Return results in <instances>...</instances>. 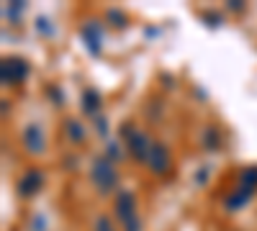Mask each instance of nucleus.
<instances>
[{"mask_svg": "<svg viewBox=\"0 0 257 231\" xmlns=\"http://www.w3.org/2000/svg\"><path fill=\"white\" fill-rule=\"evenodd\" d=\"M167 164H170L167 149H165L162 144H155V146H152V170H157V172H165V170H167Z\"/></svg>", "mask_w": 257, "mask_h": 231, "instance_id": "obj_4", "label": "nucleus"}, {"mask_svg": "<svg viewBox=\"0 0 257 231\" xmlns=\"http://www.w3.org/2000/svg\"><path fill=\"white\" fill-rule=\"evenodd\" d=\"M41 172L39 170H31V172H26V177L21 180V193L24 195H31V193H36L39 190V185H41Z\"/></svg>", "mask_w": 257, "mask_h": 231, "instance_id": "obj_3", "label": "nucleus"}, {"mask_svg": "<svg viewBox=\"0 0 257 231\" xmlns=\"http://www.w3.org/2000/svg\"><path fill=\"white\" fill-rule=\"evenodd\" d=\"M26 146H29V152L34 149V152H41V149H44V134H41V129H39V126L36 123H31L29 126V129H26Z\"/></svg>", "mask_w": 257, "mask_h": 231, "instance_id": "obj_1", "label": "nucleus"}, {"mask_svg": "<svg viewBox=\"0 0 257 231\" xmlns=\"http://www.w3.org/2000/svg\"><path fill=\"white\" fill-rule=\"evenodd\" d=\"M67 126H70V134H75V139H82V131H80V129H77V126H80V123H77V121H70V123H67Z\"/></svg>", "mask_w": 257, "mask_h": 231, "instance_id": "obj_6", "label": "nucleus"}, {"mask_svg": "<svg viewBox=\"0 0 257 231\" xmlns=\"http://www.w3.org/2000/svg\"><path fill=\"white\" fill-rule=\"evenodd\" d=\"M95 180H98V185L103 187V190H108V187L116 182V175H113V170H111L108 162H100V164L95 167Z\"/></svg>", "mask_w": 257, "mask_h": 231, "instance_id": "obj_2", "label": "nucleus"}, {"mask_svg": "<svg viewBox=\"0 0 257 231\" xmlns=\"http://www.w3.org/2000/svg\"><path fill=\"white\" fill-rule=\"evenodd\" d=\"M98 226H100L98 231H108V221H105V218H100V221H98Z\"/></svg>", "mask_w": 257, "mask_h": 231, "instance_id": "obj_8", "label": "nucleus"}, {"mask_svg": "<svg viewBox=\"0 0 257 231\" xmlns=\"http://www.w3.org/2000/svg\"><path fill=\"white\" fill-rule=\"evenodd\" d=\"M254 175H257V170H249V172H244V180H252V177H254ZM244 187H247V190H249V193H252V187H254V185H252V182H247V185H244Z\"/></svg>", "mask_w": 257, "mask_h": 231, "instance_id": "obj_7", "label": "nucleus"}, {"mask_svg": "<svg viewBox=\"0 0 257 231\" xmlns=\"http://www.w3.org/2000/svg\"><path fill=\"white\" fill-rule=\"evenodd\" d=\"M85 111H88V113L98 111V95L93 90H85Z\"/></svg>", "mask_w": 257, "mask_h": 231, "instance_id": "obj_5", "label": "nucleus"}]
</instances>
